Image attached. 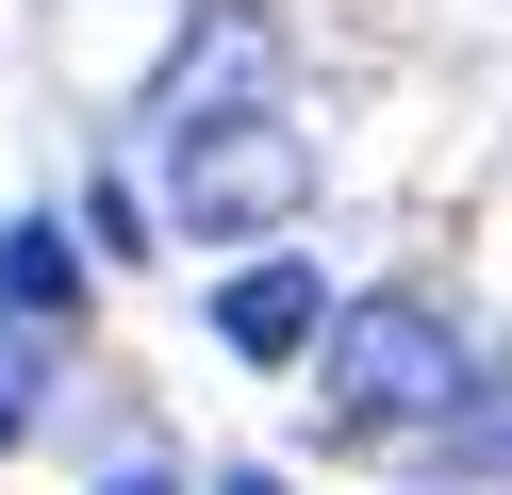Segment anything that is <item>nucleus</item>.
Instances as JSON below:
<instances>
[{
	"label": "nucleus",
	"instance_id": "nucleus-1",
	"mask_svg": "<svg viewBox=\"0 0 512 495\" xmlns=\"http://www.w3.org/2000/svg\"><path fill=\"white\" fill-rule=\"evenodd\" d=\"M314 363H331V413H347V429H413V413H463V330H446L413 281L347 297V314L314 330Z\"/></svg>",
	"mask_w": 512,
	"mask_h": 495
},
{
	"label": "nucleus",
	"instance_id": "nucleus-2",
	"mask_svg": "<svg viewBox=\"0 0 512 495\" xmlns=\"http://www.w3.org/2000/svg\"><path fill=\"white\" fill-rule=\"evenodd\" d=\"M298 198H314V132L298 116H199V132H166V215L199 231V248L281 231Z\"/></svg>",
	"mask_w": 512,
	"mask_h": 495
},
{
	"label": "nucleus",
	"instance_id": "nucleus-3",
	"mask_svg": "<svg viewBox=\"0 0 512 495\" xmlns=\"http://www.w3.org/2000/svg\"><path fill=\"white\" fill-rule=\"evenodd\" d=\"M265 83H281V33L232 0V17H199V33H182V66L149 83V116H166V132H199V116H265Z\"/></svg>",
	"mask_w": 512,
	"mask_h": 495
},
{
	"label": "nucleus",
	"instance_id": "nucleus-4",
	"mask_svg": "<svg viewBox=\"0 0 512 495\" xmlns=\"http://www.w3.org/2000/svg\"><path fill=\"white\" fill-rule=\"evenodd\" d=\"M215 330H232V363H298L314 330H331V281H314L298 248H265V264H248L232 297H215Z\"/></svg>",
	"mask_w": 512,
	"mask_h": 495
},
{
	"label": "nucleus",
	"instance_id": "nucleus-5",
	"mask_svg": "<svg viewBox=\"0 0 512 495\" xmlns=\"http://www.w3.org/2000/svg\"><path fill=\"white\" fill-rule=\"evenodd\" d=\"M0 314H83V248H67V215H17V231H0Z\"/></svg>",
	"mask_w": 512,
	"mask_h": 495
},
{
	"label": "nucleus",
	"instance_id": "nucleus-6",
	"mask_svg": "<svg viewBox=\"0 0 512 495\" xmlns=\"http://www.w3.org/2000/svg\"><path fill=\"white\" fill-rule=\"evenodd\" d=\"M17 429H34V380H17V363H0V462H17Z\"/></svg>",
	"mask_w": 512,
	"mask_h": 495
},
{
	"label": "nucleus",
	"instance_id": "nucleus-7",
	"mask_svg": "<svg viewBox=\"0 0 512 495\" xmlns=\"http://www.w3.org/2000/svg\"><path fill=\"white\" fill-rule=\"evenodd\" d=\"M100 495H182V479H166V462H116V479H100Z\"/></svg>",
	"mask_w": 512,
	"mask_h": 495
},
{
	"label": "nucleus",
	"instance_id": "nucleus-8",
	"mask_svg": "<svg viewBox=\"0 0 512 495\" xmlns=\"http://www.w3.org/2000/svg\"><path fill=\"white\" fill-rule=\"evenodd\" d=\"M215 495H298V479H265V462H232V479H215Z\"/></svg>",
	"mask_w": 512,
	"mask_h": 495
}]
</instances>
